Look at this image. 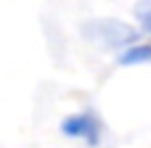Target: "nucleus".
<instances>
[{
	"label": "nucleus",
	"instance_id": "4",
	"mask_svg": "<svg viewBox=\"0 0 151 148\" xmlns=\"http://www.w3.org/2000/svg\"><path fill=\"white\" fill-rule=\"evenodd\" d=\"M135 21L146 34H151V0H138L135 3Z\"/></svg>",
	"mask_w": 151,
	"mask_h": 148
},
{
	"label": "nucleus",
	"instance_id": "3",
	"mask_svg": "<svg viewBox=\"0 0 151 148\" xmlns=\"http://www.w3.org/2000/svg\"><path fill=\"white\" fill-rule=\"evenodd\" d=\"M151 61V42H133L130 48L119 50L117 64L119 66H141Z\"/></svg>",
	"mask_w": 151,
	"mask_h": 148
},
{
	"label": "nucleus",
	"instance_id": "1",
	"mask_svg": "<svg viewBox=\"0 0 151 148\" xmlns=\"http://www.w3.org/2000/svg\"><path fill=\"white\" fill-rule=\"evenodd\" d=\"M82 34L104 50H125L138 42V29L119 19H93L82 26Z\"/></svg>",
	"mask_w": 151,
	"mask_h": 148
},
{
	"label": "nucleus",
	"instance_id": "2",
	"mask_svg": "<svg viewBox=\"0 0 151 148\" xmlns=\"http://www.w3.org/2000/svg\"><path fill=\"white\" fill-rule=\"evenodd\" d=\"M61 132L66 138H80L88 146H98V140H101V122L90 111H77V114H69L61 122Z\"/></svg>",
	"mask_w": 151,
	"mask_h": 148
}]
</instances>
